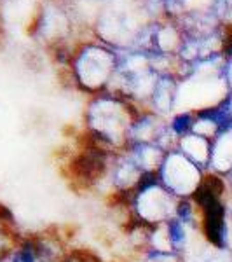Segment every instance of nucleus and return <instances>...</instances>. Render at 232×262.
<instances>
[{
  "instance_id": "obj_1",
  "label": "nucleus",
  "mask_w": 232,
  "mask_h": 262,
  "mask_svg": "<svg viewBox=\"0 0 232 262\" xmlns=\"http://www.w3.org/2000/svg\"><path fill=\"white\" fill-rule=\"evenodd\" d=\"M142 108L110 93L91 96L86 107V137L110 152H122L129 145V131Z\"/></svg>"
},
{
  "instance_id": "obj_2",
  "label": "nucleus",
  "mask_w": 232,
  "mask_h": 262,
  "mask_svg": "<svg viewBox=\"0 0 232 262\" xmlns=\"http://www.w3.org/2000/svg\"><path fill=\"white\" fill-rule=\"evenodd\" d=\"M119 61L121 51L98 39L79 42L68 63L72 82L91 96L105 93L113 74L119 69Z\"/></svg>"
},
{
  "instance_id": "obj_3",
  "label": "nucleus",
  "mask_w": 232,
  "mask_h": 262,
  "mask_svg": "<svg viewBox=\"0 0 232 262\" xmlns=\"http://www.w3.org/2000/svg\"><path fill=\"white\" fill-rule=\"evenodd\" d=\"M178 198L168 191L159 180L157 175H150L138 185V189L131 196L126 198L133 221L143 224V226H159L176 215Z\"/></svg>"
},
{
  "instance_id": "obj_4",
  "label": "nucleus",
  "mask_w": 232,
  "mask_h": 262,
  "mask_svg": "<svg viewBox=\"0 0 232 262\" xmlns=\"http://www.w3.org/2000/svg\"><path fill=\"white\" fill-rule=\"evenodd\" d=\"M204 173L206 171H202L191 159L185 158L178 149H173L166 152L157 177L164 187L175 194L178 200H191L196 189L199 187Z\"/></svg>"
},
{
  "instance_id": "obj_5",
  "label": "nucleus",
  "mask_w": 232,
  "mask_h": 262,
  "mask_svg": "<svg viewBox=\"0 0 232 262\" xmlns=\"http://www.w3.org/2000/svg\"><path fill=\"white\" fill-rule=\"evenodd\" d=\"M178 93H180V79L175 74H163L159 75V81L155 84V90L152 93L147 111L154 112L155 116H161L168 119L173 111L178 105Z\"/></svg>"
},
{
  "instance_id": "obj_6",
  "label": "nucleus",
  "mask_w": 232,
  "mask_h": 262,
  "mask_svg": "<svg viewBox=\"0 0 232 262\" xmlns=\"http://www.w3.org/2000/svg\"><path fill=\"white\" fill-rule=\"evenodd\" d=\"M212 147H213V140H208V138L196 133H187L178 140L176 149L182 152L187 159H191L196 166H199L202 171H210Z\"/></svg>"
},
{
  "instance_id": "obj_7",
  "label": "nucleus",
  "mask_w": 232,
  "mask_h": 262,
  "mask_svg": "<svg viewBox=\"0 0 232 262\" xmlns=\"http://www.w3.org/2000/svg\"><path fill=\"white\" fill-rule=\"evenodd\" d=\"M232 168V128L223 131L213 140L210 171L225 177Z\"/></svg>"
},
{
  "instance_id": "obj_8",
  "label": "nucleus",
  "mask_w": 232,
  "mask_h": 262,
  "mask_svg": "<svg viewBox=\"0 0 232 262\" xmlns=\"http://www.w3.org/2000/svg\"><path fill=\"white\" fill-rule=\"evenodd\" d=\"M18 243L14 239L12 229L4 224H0V262H6V259L9 257V253L12 252L14 245Z\"/></svg>"
},
{
  "instance_id": "obj_9",
  "label": "nucleus",
  "mask_w": 232,
  "mask_h": 262,
  "mask_svg": "<svg viewBox=\"0 0 232 262\" xmlns=\"http://www.w3.org/2000/svg\"><path fill=\"white\" fill-rule=\"evenodd\" d=\"M142 262H185V260L180 253L145 250V252H142Z\"/></svg>"
},
{
  "instance_id": "obj_10",
  "label": "nucleus",
  "mask_w": 232,
  "mask_h": 262,
  "mask_svg": "<svg viewBox=\"0 0 232 262\" xmlns=\"http://www.w3.org/2000/svg\"><path fill=\"white\" fill-rule=\"evenodd\" d=\"M225 180H227V185H229V187L232 189V168H230V171L225 175Z\"/></svg>"
},
{
  "instance_id": "obj_11",
  "label": "nucleus",
  "mask_w": 232,
  "mask_h": 262,
  "mask_svg": "<svg viewBox=\"0 0 232 262\" xmlns=\"http://www.w3.org/2000/svg\"><path fill=\"white\" fill-rule=\"evenodd\" d=\"M96 2H100V4H105V6H107V4L113 2V0H96Z\"/></svg>"
},
{
  "instance_id": "obj_12",
  "label": "nucleus",
  "mask_w": 232,
  "mask_h": 262,
  "mask_svg": "<svg viewBox=\"0 0 232 262\" xmlns=\"http://www.w3.org/2000/svg\"><path fill=\"white\" fill-rule=\"evenodd\" d=\"M229 219H230V221H232V210H230V212H229Z\"/></svg>"
}]
</instances>
